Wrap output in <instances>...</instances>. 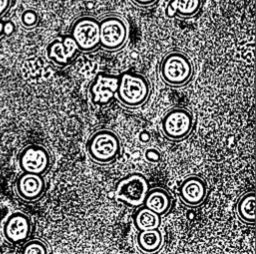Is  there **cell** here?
Segmentation results:
<instances>
[{
	"label": "cell",
	"instance_id": "1",
	"mask_svg": "<svg viewBox=\"0 0 256 254\" xmlns=\"http://www.w3.org/2000/svg\"><path fill=\"white\" fill-rule=\"evenodd\" d=\"M151 86L142 74L126 71L119 75L116 91L117 100L127 108L142 106L149 98Z\"/></svg>",
	"mask_w": 256,
	"mask_h": 254
},
{
	"label": "cell",
	"instance_id": "2",
	"mask_svg": "<svg viewBox=\"0 0 256 254\" xmlns=\"http://www.w3.org/2000/svg\"><path fill=\"white\" fill-rule=\"evenodd\" d=\"M86 152L96 164L107 165L114 162L121 153V142L111 129L101 128L94 131L86 142Z\"/></svg>",
	"mask_w": 256,
	"mask_h": 254
},
{
	"label": "cell",
	"instance_id": "3",
	"mask_svg": "<svg viewBox=\"0 0 256 254\" xmlns=\"http://www.w3.org/2000/svg\"><path fill=\"white\" fill-rule=\"evenodd\" d=\"M159 73L165 84L171 87H182L192 79L194 65L186 53L171 51L161 60Z\"/></svg>",
	"mask_w": 256,
	"mask_h": 254
},
{
	"label": "cell",
	"instance_id": "4",
	"mask_svg": "<svg viewBox=\"0 0 256 254\" xmlns=\"http://www.w3.org/2000/svg\"><path fill=\"white\" fill-rule=\"evenodd\" d=\"M147 177L140 172H132L120 178L115 184L116 199L131 208L143 205L150 189Z\"/></svg>",
	"mask_w": 256,
	"mask_h": 254
},
{
	"label": "cell",
	"instance_id": "5",
	"mask_svg": "<svg viewBox=\"0 0 256 254\" xmlns=\"http://www.w3.org/2000/svg\"><path fill=\"white\" fill-rule=\"evenodd\" d=\"M129 29L126 21L118 14L110 13L99 20L100 47L107 51H118L127 43Z\"/></svg>",
	"mask_w": 256,
	"mask_h": 254
},
{
	"label": "cell",
	"instance_id": "6",
	"mask_svg": "<svg viewBox=\"0 0 256 254\" xmlns=\"http://www.w3.org/2000/svg\"><path fill=\"white\" fill-rule=\"evenodd\" d=\"M69 35L79 52H93L100 47L99 20L91 15H82L71 24Z\"/></svg>",
	"mask_w": 256,
	"mask_h": 254
},
{
	"label": "cell",
	"instance_id": "7",
	"mask_svg": "<svg viewBox=\"0 0 256 254\" xmlns=\"http://www.w3.org/2000/svg\"><path fill=\"white\" fill-rule=\"evenodd\" d=\"M193 126V114L184 107L171 108L161 119V131L164 137L170 141H181L187 138Z\"/></svg>",
	"mask_w": 256,
	"mask_h": 254
},
{
	"label": "cell",
	"instance_id": "8",
	"mask_svg": "<svg viewBox=\"0 0 256 254\" xmlns=\"http://www.w3.org/2000/svg\"><path fill=\"white\" fill-rule=\"evenodd\" d=\"M119 75H113L106 72H98L89 85L88 92L92 104L105 106L116 98Z\"/></svg>",
	"mask_w": 256,
	"mask_h": 254
},
{
	"label": "cell",
	"instance_id": "9",
	"mask_svg": "<svg viewBox=\"0 0 256 254\" xmlns=\"http://www.w3.org/2000/svg\"><path fill=\"white\" fill-rule=\"evenodd\" d=\"M18 163L23 172L43 175L50 167L51 156L44 146L29 144L20 152Z\"/></svg>",
	"mask_w": 256,
	"mask_h": 254
},
{
	"label": "cell",
	"instance_id": "10",
	"mask_svg": "<svg viewBox=\"0 0 256 254\" xmlns=\"http://www.w3.org/2000/svg\"><path fill=\"white\" fill-rule=\"evenodd\" d=\"M208 193L206 181L199 175L191 174L186 176L178 187V196L183 204L188 207L201 205Z\"/></svg>",
	"mask_w": 256,
	"mask_h": 254
},
{
	"label": "cell",
	"instance_id": "11",
	"mask_svg": "<svg viewBox=\"0 0 256 254\" xmlns=\"http://www.w3.org/2000/svg\"><path fill=\"white\" fill-rule=\"evenodd\" d=\"M79 50L69 34L54 39L46 48L47 58L59 67L70 65L76 59Z\"/></svg>",
	"mask_w": 256,
	"mask_h": 254
},
{
	"label": "cell",
	"instance_id": "12",
	"mask_svg": "<svg viewBox=\"0 0 256 254\" xmlns=\"http://www.w3.org/2000/svg\"><path fill=\"white\" fill-rule=\"evenodd\" d=\"M31 220L23 212L16 211L9 214L3 223V236L13 244L25 242L31 233Z\"/></svg>",
	"mask_w": 256,
	"mask_h": 254
},
{
	"label": "cell",
	"instance_id": "13",
	"mask_svg": "<svg viewBox=\"0 0 256 254\" xmlns=\"http://www.w3.org/2000/svg\"><path fill=\"white\" fill-rule=\"evenodd\" d=\"M46 184L41 174L23 172L15 183L17 195L28 202H33L42 197L45 192Z\"/></svg>",
	"mask_w": 256,
	"mask_h": 254
},
{
	"label": "cell",
	"instance_id": "14",
	"mask_svg": "<svg viewBox=\"0 0 256 254\" xmlns=\"http://www.w3.org/2000/svg\"><path fill=\"white\" fill-rule=\"evenodd\" d=\"M143 205L162 217L170 210L172 206V197L170 193L162 187L150 188Z\"/></svg>",
	"mask_w": 256,
	"mask_h": 254
},
{
	"label": "cell",
	"instance_id": "15",
	"mask_svg": "<svg viewBox=\"0 0 256 254\" xmlns=\"http://www.w3.org/2000/svg\"><path fill=\"white\" fill-rule=\"evenodd\" d=\"M202 7V0H169L165 14L167 17L192 18L196 16Z\"/></svg>",
	"mask_w": 256,
	"mask_h": 254
},
{
	"label": "cell",
	"instance_id": "16",
	"mask_svg": "<svg viewBox=\"0 0 256 254\" xmlns=\"http://www.w3.org/2000/svg\"><path fill=\"white\" fill-rule=\"evenodd\" d=\"M138 248L144 253H155L163 245V235L159 228L140 230L136 235Z\"/></svg>",
	"mask_w": 256,
	"mask_h": 254
},
{
	"label": "cell",
	"instance_id": "17",
	"mask_svg": "<svg viewBox=\"0 0 256 254\" xmlns=\"http://www.w3.org/2000/svg\"><path fill=\"white\" fill-rule=\"evenodd\" d=\"M133 224L138 231L159 228L161 225V216L142 205L136 208L133 214Z\"/></svg>",
	"mask_w": 256,
	"mask_h": 254
},
{
	"label": "cell",
	"instance_id": "18",
	"mask_svg": "<svg viewBox=\"0 0 256 254\" xmlns=\"http://www.w3.org/2000/svg\"><path fill=\"white\" fill-rule=\"evenodd\" d=\"M236 214L239 220L245 224H254L255 217V192H245L236 203Z\"/></svg>",
	"mask_w": 256,
	"mask_h": 254
},
{
	"label": "cell",
	"instance_id": "19",
	"mask_svg": "<svg viewBox=\"0 0 256 254\" xmlns=\"http://www.w3.org/2000/svg\"><path fill=\"white\" fill-rule=\"evenodd\" d=\"M21 252L23 254H47L48 247L40 239H32L27 242L22 247Z\"/></svg>",
	"mask_w": 256,
	"mask_h": 254
},
{
	"label": "cell",
	"instance_id": "20",
	"mask_svg": "<svg viewBox=\"0 0 256 254\" xmlns=\"http://www.w3.org/2000/svg\"><path fill=\"white\" fill-rule=\"evenodd\" d=\"M38 21H39L38 14L33 9L24 10L20 16V22L22 26L27 29L34 28L38 24Z\"/></svg>",
	"mask_w": 256,
	"mask_h": 254
},
{
	"label": "cell",
	"instance_id": "21",
	"mask_svg": "<svg viewBox=\"0 0 256 254\" xmlns=\"http://www.w3.org/2000/svg\"><path fill=\"white\" fill-rule=\"evenodd\" d=\"M144 158L151 163H157L161 160V153L157 148L149 147L144 151Z\"/></svg>",
	"mask_w": 256,
	"mask_h": 254
},
{
	"label": "cell",
	"instance_id": "22",
	"mask_svg": "<svg viewBox=\"0 0 256 254\" xmlns=\"http://www.w3.org/2000/svg\"><path fill=\"white\" fill-rule=\"evenodd\" d=\"M134 5L141 8H148L155 5L159 0H130Z\"/></svg>",
	"mask_w": 256,
	"mask_h": 254
},
{
	"label": "cell",
	"instance_id": "23",
	"mask_svg": "<svg viewBox=\"0 0 256 254\" xmlns=\"http://www.w3.org/2000/svg\"><path fill=\"white\" fill-rule=\"evenodd\" d=\"M14 32V24L11 21H7L3 23V34L9 36Z\"/></svg>",
	"mask_w": 256,
	"mask_h": 254
},
{
	"label": "cell",
	"instance_id": "24",
	"mask_svg": "<svg viewBox=\"0 0 256 254\" xmlns=\"http://www.w3.org/2000/svg\"><path fill=\"white\" fill-rule=\"evenodd\" d=\"M11 0H0V16H2L10 7Z\"/></svg>",
	"mask_w": 256,
	"mask_h": 254
},
{
	"label": "cell",
	"instance_id": "25",
	"mask_svg": "<svg viewBox=\"0 0 256 254\" xmlns=\"http://www.w3.org/2000/svg\"><path fill=\"white\" fill-rule=\"evenodd\" d=\"M3 35V22L0 20V37Z\"/></svg>",
	"mask_w": 256,
	"mask_h": 254
}]
</instances>
